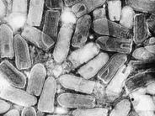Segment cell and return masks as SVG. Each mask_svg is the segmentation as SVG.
<instances>
[{
	"label": "cell",
	"mask_w": 155,
	"mask_h": 116,
	"mask_svg": "<svg viewBox=\"0 0 155 116\" xmlns=\"http://www.w3.org/2000/svg\"><path fill=\"white\" fill-rule=\"evenodd\" d=\"M0 98L7 100L10 104L22 107L35 106L38 100L37 97L31 94L24 89H19L10 85L2 89L0 92Z\"/></svg>",
	"instance_id": "52a82bcc"
},
{
	"label": "cell",
	"mask_w": 155,
	"mask_h": 116,
	"mask_svg": "<svg viewBox=\"0 0 155 116\" xmlns=\"http://www.w3.org/2000/svg\"><path fill=\"white\" fill-rule=\"evenodd\" d=\"M107 0H82L71 7L72 12L77 18L89 14L95 8L105 5Z\"/></svg>",
	"instance_id": "7402d4cb"
},
{
	"label": "cell",
	"mask_w": 155,
	"mask_h": 116,
	"mask_svg": "<svg viewBox=\"0 0 155 116\" xmlns=\"http://www.w3.org/2000/svg\"><path fill=\"white\" fill-rule=\"evenodd\" d=\"M20 115L22 116H36L37 112H36V109L35 108L34 106H26V107H24V108L21 111Z\"/></svg>",
	"instance_id": "d6a6232c"
},
{
	"label": "cell",
	"mask_w": 155,
	"mask_h": 116,
	"mask_svg": "<svg viewBox=\"0 0 155 116\" xmlns=\"http://www.w3.org/2000/svg\"><path fill=\"white\" fill-rule=\"evenodd\" d=\"M132 57L139 61H154L155 44L145 45L144 47H137L131 52Z\"/></svg>",
	"instance_id": "cb8c5ba5"
},
{
	"label": "cell",
	"mask_w": 155,
	"mask_h": 116,
	"mask_svg": "<svg viewBox=\"0 0 155 116\" xmlns=\"http://www.w3.org/2000/svg\"><path fill=\"white\" fill-rule=\"evenodd\" d=\"M45 0H29L26 24L30 26L40 27L44 17Z\"/></svg>",
	"instance_id": "44dd1931"
},
{
	"label": "cell",
	"mask_w": 155,
	"mask_h": 116,
	"mask_svg": "<svg viewBox=\"0 0 155 116\" xmlns=\"http://www.w3.org/2000/svg\"><path fill=\"white\" fill-rule=\"evenodd\" d=\"M110 56L108 52L101 51L94 57L90 59L89 62L79 66L77 70V73L86 79H92L94 77H96L99 72L105 66Z\"/></svg>",
	"instance_id": "e0dca14e"
},
{
	"label": "cell",
	"mask_w": 155,
	"mask_h": 116,
	"mask_svg": "<svg viewBox=\"0 0 155 116\" xmlns=\"http://www.w3.org/2000/svg\"><path fill=\"white\" fill-rule=\"evenodd\" d=\"M125 4L134 11L145 14L155 12V0H125Z\"/></svg>",
	"instance_id": "603a6c76"
},
{
	"label": "cell",
	"mask_w": 155,
	"mask_h": 116,
	"mask_svg": "<svg viewBox=\"0 0 155 116\" xmlns=\"http://www.w3.org/2000/svg\"><path fill=\"white\" fill-rule=\"evenodd\" d=\"M0 77L10 86L19 89H25L26 87V76L8 59H4L3 62H0Z\"/></svg>",
	"instance_id": "8fae6325"
},
{
	"label": "cell",
	"mask_w": 155,
	"mask_h": 116,
	"mask_svg": "<svg viewBox=\"0 0 155 116\" xmlns=\"http://www.w3.org/2000/svg\"><path fill=\"white\" fill-rule=\"evenodd\" d=\"M64 1V5L66 7H72L73 5L76 4L82 0H63Z\"/></svg>",
	"instance_id": "f35d334b"
},
{
	"label": "cell",
	"mask_w": 155,
	"mask_h": 116,
	"mask_svg": "<svg viewBox=\"0 0 155 116\" xmlns=\"http://www.w3.org/2000/svg\"><path fill=\"white\" fill-rule=\"evenodd\" d=\"M10 108H11V104L7 100H4L0 98V114L4 115Z\"/></svg>",
	"instance_id": "e575fe53"
},
{
	"label": "cell",
	"mask_w": 155,
	"mask_h": 116,
	"mask_svg": "<svg viewBox=\"0 0 155 116\" xmlns=\"http://www.w3.org/2000/svg\"><path fill=\"white\" fill-rule=\"evenodd\" d=\"M94 32L102 36H110L117 38H132V31L128 30L118 22H114L108 18L94 19L92 22Z\"/></svg>",
	"instance_id": "7a4b0ae2"
},
{
	"label": "cell",
	"mask_w": 155,
	"mask_h": 116,
	"mask_svg": "<svg viewBox=\"0 0 155 116\" xmlns=\"http://www.w3.org/2000/svg\"><path fill=\"white\" fill-rule=\"evenodd\" d=\"M92 22L93 19L90 14L78 18L71 42V46L74 48H79L88 42L89 31L92 28Z\"/></svg>",
	"instance_id": "9a60e30c"
},
{
	"label": "cell",
	"mask_w": 155,
	"mask_h": 116,
	"mask_svg": "<svg viewBox=\"0 0 155 116\" xmlns=\"http://www.w3.org/2000/svg\"><path fill=\"white\" fill-rule=\"evenodd\" d=\"M146 19V14L143 13L136 14L134 16L132 28V39L133 44L136 46H141L152 35L147 27Z\"/></svg>",
	"instance_id": "ac0fdd59"
},
{
	"label": "cell",
	"mask_w": 155,
	"mask_h": 116,
	"mask_svg": "<svg viewBox=\"0 0 155 116\" xmlns=\"http://www.w3.org/2000/svg\"><path fill=\"white\" fill-rule=\"evenodd\" d=\"M7 14V6L4 0H0V19L4 18Z\"/></svg>",
	"instance_id": "d590c367"
},
{
	"label": "cell",
	"mask_w": 155,
	"mask_h": 116,
	"mask_svg": "<svg viewBox=\"0 0 155 116\" xmlns=\"http://www.w3.org/2000/svg\"><path fill=\"white\" fill-rule=\"evenodd\" d=\"M101 52V49L94 41L86 43L83 47L76 48L68 56V61L71 63L74 69L78 68L84 63L89 62L90 59L94 57Z\"/></svg>",
	"instance_id": "7c38bea8"
},
{
	"label": "cell",
	"mask_w": 155,
	"mask_h": 116,
	"mask_svg": "<svg viewBox=\"0 0 155 116\" xmlns=\"http://www.w3.org/2000/svg\"><path fill=\"white\" fill-rule=\"evenodd\" d=\"M14 31L7 24H0V56L1 59L14 58Z\"/></svg>",
	"instance_id": "d6986e66"
},
{
	"label": "cell",
	"mask_w": 155,
	"mask_h": 116,
	"mask_svg": "<svg viewBox=\"0 0 155 116\" xmlns=\"http://www.w3.org/2000/svg\"><path fill=\"white\" fill-rule=\"evenodd\" d=\"M109 110L107 108L103 107H90V108H76L72 112L74 116H107Z\"/></svg>",
	"instance_id": "4316f807"
},
{
	"label": "cell",
	"mask_w": 155,
	"mask_h": 116,
	"mask_svg": "<svg viewBox=\"0 0 155 116\" xmlns=\"http://www.w3.org/2000/svg\"><path fill=\"white\" fill-rule=\"evenodd\" d=\"M107 12H106V8L103 6L101 7H99V8H95L93 12H92V19L94 20V19H103V18H107Z\"/></svg>",
	"instance_id": "1f68e13d"
},
{
	"label": "cell",
	"mask_w": 155,
	"mask_h": 116,
	"mask_svg": "<svg viewBox=\"0 0 155 116\" xmlns=\"http://www.w3.org/2000/svg\"><path fill=\"white\" fill-rule=\"evenodd\" d=\"M127 60L128 56L126 54L116 53L112 56H110L105 66L97 74V78L103 83L107 84L120 67L127 62Z\"/></svg>",
	"instance_id": "2e32d148"
},
{
	"label": "cell",
	"mask_w": 155,
	"mask_h": 116,
	"mask_svg": "<svg viewBox=\"0 0 155 116\" xmlns=\"http://www.w3.org/2000/svg\"><path fill=\"white\" fill-rule=\"evenodd\" d=\"M14 54L15 66L20 71L31 69L32 57L28 42L20 34L15 35L14 39Z\"/></svg>",
	"instance_id": "9c48e42d"
},
{
	"label": "cell",
	"mask_w": 155,
	"mask_h": 116,
	"mask_svg": "<svg viewBox=\"0 0 155 116\" xmlns=\"http://www.w3.org/2000/svg\"><path fill=\"white\" fill-rule=\"evenodd\" d=\"M29 0H12L11 12L15 14L25 15L27 14Z\"/></svg>",
	"instance_id": "f1b7e54d"
},
{
	"label": "cell",
	"mask_w": 155,
	"mask_h": 116,
	"mask_svg": "<svg viewBox=\"0 0 155 116\" xmlns=\"http://www.w3.org/2000/svg\"><path fill=\"white\" fill-rule=\"evenodd\" d=\"M146 88H147V93L153 96L155 93V82H152L149 85H147Z\"/></svg>",
	"instance_id": "74e56055"
},
{
	"label": "cell",
	"mask_w": 155,
	"mask_h": 116,
	"mask_svg": "<svg viewBox=\"0 0 155 116\" xmlns=\"http://www.w3.org/2000/svg\"><path fill=\"white\" fill-rule=\"evenodd\" d=\"M0 59H1V56H0Z\"/></svg>",
	"instance_id": "60d3db41"
},
{
	"label": "cell",
	"mask_w": 155,
	"mask_h": 116,
	"mask_svg": "<svg viewBox=\"0 0 155 116\" xmlns=\"http://www.w3.org/2000/svg\"><path fill=\"white\" fill-rule=\"evenodd\" d=\"M152 82H155L154 67L130 74L125 82L124 89L127 93H134L141 89L146 88Z\"/></svg>",
	"instance_id": "5bb4252c"
},
{
	"label": "cell",
	"mask_w": 155,
	"mask_h": 116,
	"mask_svg": "<svg viewBox=\"0 0 155 116\" xmlns=\"http://www.w3.org/2000/svg\"><path fill=\"white\" fill-rule=\"evenodd\" d=\"M20 114L21 113L19 112L18 109H16V108H9L7 112L4 114V115L5 116H19L20 115Z\"/></svg>",
	"instance_id": "8d00e7d4"
},
{
	"label": "cell",
	"mask_w": 155,
	"mask_h": 116,
	"mask_svg": "<svg viewBox=\"0 0 155 116\" xmlns=\"http://www.w3.org/2000/svg\"><path fill=\"white\" fill-rule=\"evenodd\" d=\"M129 65L132 67V72H137L141 71H144L148 68L154 67V61H130Z\"/></svg>",
	"instance_id": "f546056e"
},
{
	"label": "cell",
	"mask_w": 155,
	"mask_h": 116,
	"mask_svg": "<svg viewBox=\"0 0 155 116\" xmlns=\"http://www.w3.org/2000/svg\"><path fill=\"white\" fill-rule=\"evenodd\" d=\"M20 35L27 42L31 43L32 45L44 51L51 50L54 47V40L45 32L38 29V27L26 25L24 27Z\"/></svg>",
	"instance_id": "30bf717a"
},
{
	"label": "cell",
	"mask_w": 155,
	"mask_h": 116,
	"mask_svg": "<svg viewBox=\"0 0 155 116\" xmlns=\"http://www.w3.org/2000/svg\"><path fill=\"white\" fill-rule=\"evenodd\" d=\"M61 19V11L47 9L44 13L42 31L50 37L56 40L59 31V24Z\"/></svg>",
	"instance_id": "ffe728a7"
},
{
	"label": "cell",
	"mask_w": 155,
	"mask_h": 116,
	"mask_svg": "<svg viewBox=\"0 0 155 116\" xmlns=\"http://www.w3.org/2000/svg\"><path fill=\"white\" fill-rule=\"evenodd\" d=\"M58 82L62 88L67 90L86 94H92L97 85L92 79H86L79 75L73 73L62 74L58 77Z\"/></svg>",
	"instance_id": "5b68a950"
},
{
	"label": "cell",
	"mask_w": 155,
	"mask_h": 116,
	"mask_svg": "<svg viewBox=\"0 0 155 116\" xmlns=\"http://www.w3.org/2000/svg\"><path fill=\"white\" fill-rule=\"evenodd\" d=\"M57 93L58 80L53 76L47 77L36 104L40 112L45 114H51L54 112Z\"/></svg>",
	"instance_id": "3957f363"
},
{
	"label": "cell",
	"mask_w": 155,
	"mask_h": 116,
	"mask_svg": "<svg viewBox=\"0 0 155 116\" xmlns=\"http://www.w3.org/2000/svg\"><path fill=\"white\" fill-rule=\"evenodd\" d=\"M147 21V27L149 29V31L151 32V34H153L155 31V14H150L148 18L146 19Z\"/></svg>",
	"instance_id": "836d02e7"
},
{
	"label": "cell",
	"mask_w": 155,
	"mask_h": 116,
	"mask_svg": "<svg viewBox=\"0 0 155 116\" xmlns=\"http://www.w3.org/2000/svg\"><path fill=\"white\" fill-rule=\"evenodd\" d=\"M144 43H146V45H154L155 44V38L153 36H150L147 39V40Z\"/></svg>",
	"instance_id": "ab89813d"
},
{
	"label": "cell",
	"mask_w": 155,
	"mask_h": 116,
	"mask_svg": "<svg viewBox=\"0 0 155 116\" xmlns=\"http://www.w3.org/2000/svg\"><path fill=\"white\" fill-rule=\"evenodd\" d=\"M135 14V11L131 7H129L127 5L122 6L120 19L118 23L121 24L122 26H124L125 28L132 31L133 19H134Z\"/></svg>",
	"instance_id": "83f0119b"
},
{
	"label": "cell",
	"mask_w": 155,
	"mask_h": 116,
	"mask_svg": "<svg viewBox=\"0 0 155 116\" xmlns=\"http://www.w3.org/2000/svg\"><path fill=\"white\" fill-rule=\"evenodd\" d=\"M74 33L73 25L64 24L59 28L58 36L55 40L54 49L52 51V58L57 64H62L65 62L69 55L72 37Z\"/></svg>",
	"instance_id": "6da1fadb"
},
{
	"label": "cell",
	"mask_w": 155,
	"mask_h": 116,
	"mask_svg": "<svg viewBox=\"0 0 155 116\" xmlns=\"http://www.w3.org/2000/svg\"><path fill=\"white\" fill-rule=\"evenodd\" d=\"M45 6L47 9L53 10H62L64 7L63 0H45Z\"/></svg>",
	"instance_id": "4dcf8cb0"
},
{
	"label": "cell",
	"mask_w": 155,
	"mask_h": 116,
	"mask_svg": "<svg viewBox=\"0 0 155 116\" xmlns=\"http://www.w3.org/2000/svg\"><path fill=\"white\" fill-rule=\"evenodd\" d=\"M132 102L128 98H122L117 102L113 108L109 112L110 116H126L132 111Z\"/></svg>",
	"instance_id": "484cf974"
},
{
	"label": "cell",
	"mask_w": 155,
	"mask_h": 116,
	"mask_svg": "<svg viewBox=\"0 0 155 116\" xmlns=\"http://www.w3.org/2000/svg\"><path fill=\"white\" fill-rule=\"evenodd\" d=\"M57 102L62 108L76 109V108H90L96 105V98L91 94L81 93H62L57 96Z\"/></svg>",
	"instance_id": "277c9868"
},
{
	"label": "cell",
	"mask_w": 155,
	"mask_h": 116,
	"mask_svg": "<svg viewBox=\"0 0 155 116\" xmlns=\"http://www.w3.org/2000/svg\"><path fill=\"white\" fill-rule=\"evenodd\" d=\"M47 77V68L43 63H36L31 66L25 90L37 98L41 94Z\"/></svg>",
	"instance_id": "4fadbf2b"
},
{
	"label": "cell",
	"mask_w": 155,
	"mask_h": 116,
	"mask_svg": "<svg viewBox=\"0 0 155 116\" xmlns=\"http://www.w3.org/2000/svg\"><path fill=\"white\" fill-rule=\"evenodd\" d=\"M105 4L107 6L108 19L114 22H119L122 9L121 0H107Z\"/></svg>",
	"instance_id": "d4e9b609"
},
{
	"label": "cell",
	"mask_w": 155,
	"mask_h": 116,
	"mask_svg": "<svg viewBox=\"0 0 155 116\" xmlns=\"http://www.w3.org/2000/svg\"><path fill=\"white\" fill-rule=\"evenodd\" d=\"M130 74H132V67L129 63H125L107 83V87L105 89V96L110 102L115 101L120 96L124 89L126 80Z\"/></svg>",
	"instance_id": "ba28073f"
},
{
	"label": "cell",
	"mask_w": 155,
	"mask_h": 116,
	"mask_svg": "<svg viewBox=\"0 0 155 116\" xmlns=\"http://www.w3.org/2000/svg\"><path fill=\"white\" fill-rule=\"evenodd\" d=\"M94 42L96 43L101 50L105 52L129 55L131 54L133 48L132 38L124 39L100 35Z\"/></svg>",
	"instance_id": "8992f818"
}]
</instances>
